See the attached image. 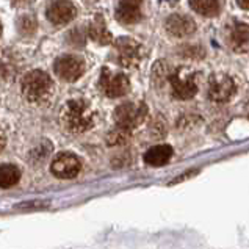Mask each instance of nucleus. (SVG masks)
Here are the masks:
<instances>
[{"label":"nucleus","mask_w":249,"mask_h":249,"mask_svg":"<svg viewBox=\"0 0 249 249\" xmlns=\"http://www.w3.org/2000/svg\"><path fill=\"white\" fill-rule=\"evenodd\" d=\"M63 127L71 133H83L94 125V111L83 99L68 101L60 111Z\"/></svg>","instance_id":"nucleus-1"},{"label":"nucleus","mask_w":249,"mask_h":249,"mask_svg":"<svg viewBox=\"0 0 249 249\" xmlns=\"http://www.w3.org/2000/svg\"><path fill=\"white\" fill-rule=\"evenodd\" d=\"M53 92V82L44 71L35 69L27 72L22 79V94L28 102L42 104Z\"/></svg>","instance_id":"nucleus-2"},{"label":"nucleus","mask_w":249,"mask_h":249,"mask_svg":"<svg viewBox=\"0 0 249 249\" xmlns=\"http://www.w3.org/2000/svg\"><path fill=\"white\" fill-rule=\"evenodd\" d=\"M146 115H147V108L144 104L125 102L116 107L113 116H115L116 127L124 129L127 132H132L146 119Z\"/></svg>","instance_id":"nucleus-3"},{"label":"nucleus","mask_w":249,"mask_h":249,"mask_svg":"<svg viewBox=\"0 0 249 249\" xmlns=\"http://www.w3.org/2000/svg\"><path fill=\"white\" fill-rule=\"evenodd\" d=\"M55 74L65 82H75L87 71V63L83 61V58L77 55H63L60 58H56L55 65Z\"/></svg>","instance_id":"nucleus-4"},{"label":"nucleus","mask_w":249,"mask_h":249,"mask_svg":"<svg viewBox=\"0 0 249 249\" xmlns=\"http://www.w3.org/2000/svg\"><path fill=\"white\" fill-rule=\"evenodd\" d=\"M80 169H82L80 159L71 152L56 154L51 163L52 174L55 177H58V179H74V177L79 176Z\"/></svg>","instance_id":"nucleus-5"},{"label":"nucleus","mask_w":249,"mask_h":249,"mask_svg":"<svg viewBox=\"0 0 249 249\" xmlns=\"http://www.w3.org/2000/svg\"><path fill=\"white\" fill-rule=\"evenodd\" d=\"M116 60L124 68H135L143 58V47L132 38H121L115 44Z\"/></svg>","instance_id":"nucleus-6"},{"label":"nucleus","mask_w":249,"mask_h":249,"mask_svg":"<svg viewBox=\"0 0 249 249\" xmlns=\"http://www.w3.org/2000/svg\"><path fill=\"white\" fill-rule=\"evenodd\" d=\"M237 87L232 77L226 74H215L210 77L209 80V97L213 102L224 104L231 101L232 96L235 94Z\"/></svg>","instance_id":"nucleus-7"},{"label":"nucleus","mask_w":249,"mask_h":249,"mask_svg":"<svg viewBox=\"0 0 249 249\" xmlns=\"http://www.w3.org/2000/svg\"><path fill=\"white\" fill-rule=\"evenodd\" d=\"M99 87L107 97H121L129 92L130 82L124 74H111L108 69H104Z\"/></svg>","instance_id":"nucleus-8"},{"label":"nucleus","mask_w":249,"mask_h":249,"mask_svg":"<svg viewBox=\"0 0 249 249\" xmlns=\"http://www.w3.org/2000/svg\"><path fill=\"white\" fill-rule=\"evenodd\" d=\"M77 10L69 0H52L46 10V16L53 25H66L75 18Z\"/></svg>","instance_id":"nucleus-9"},{"label":"nucleus","mask_w":249,"mask_h":249,"mask_svg":"<svg viewBox=\"0 0 249 249\" xmlns=\"http://www.w3.org/2000/svg\"><path fill=\"white\" fill-rule=\"evenodd\" d=\"M171 85V92L176 99L180 101H188V99L195 97L197 92V85L193 77H180L177 71H173L168 79Z\"/></svg>","instance_id":"nucleus-10"},{"label":"nucleus","mask_w":249,"mask_h":249,"mask_svg":"<svg viewBox=\"0 0 249 249\" xmlns=\"http://www.w3.org/2000/svg\"><path fill=\"white\" fill-rule=\"evenodd\" d=\"M166 32L174 38H187L196 30L195 20L183 14H171L165 22Z\"/></svg>","instance_id":"nucleus-11"},{"label":"nucleus","mask_w":249,"mask_h":249,"mask_svg":"<svg viewBox=\"0 0 249 249\" xmlns=\"http://www.w3.org/2000/svg\"><path fill=\"white\" fill-rule=\"evenodd\" d=\"M141 5H143V0H119L115 13L118 22L125 25L140 22L141 16H143Z\"/></svg>","instance_id":"nucleus-12"},{"label":"nucleus","mask_w":249,"mask_h":249,"mask_svg":"<svg viewBox=\"0 0 249 249\" xmlns=\"http://www.w3.org/2000/svg\"><path fill=\"white\" fill-rule=\"evenodd\" d=\"M173 147L169 144H157L147 149L144 154V161L151 166H163L173 159Z\"/></svg>","instance_id":"nucleus-13"},{"label":"nucleus","mask_w":249,"mask_h":249,"mask_svg":"<svg viewBox=\"0 0 249 249\" xmlns=\"http://www.w3.org/2000/svg\"><path fill=\"white\" fill-rule=\"evenodd\" d=\"M190 6L195 13L204 18H215L221 11L219 0H190Z\"/></svg>","instance_id":"nucleus-14"},{"label":"nucleus","mask_w":249,"mask_h":249,"mask_svg":"<svg viewBox=\"0 0 249 249\" xmlns=\"http://www.w3.org/2000/svg\"><path fill=\"white\" fill-rule=\"evenodd\" d=\"M88 35L92 41L97 42V44H110L111 42V35L108 30H107L102 18H96L94 22L89 24Z\"/></svg>","instance_id":"nucleus-15"},{"label":"nucleus","mask_w":249,"mask_h":249,"mask_svg":"<svg viewBox=\"0 0 249 249\" xmlns=\"http://www.w3.org/2000/svg\"><path fill=\"white\" fill-rule=\"evenodd\" d=\"M20 180V169L11 163H3L0 168V187L3 190L13 187Z\"/></svg>","instance_id":"nucleus-16"},{"label":"nucleus","mask_w":249,"mask_h":249,"mask_svg":"<svg viewBox=\"0 0 249 249\" xmlns=\"http://www.w3.org/2000/svg\"><path fill=\"white\" fill-rule=\"evenodd\" d=\"M231 41L235 42L237 46L249 44V25L238 22L231 32Z\"/></svg>","instance_id":"nucleus-17"},{"label":"nucleus","mask_w":249,"mask_h":249,"mask_svg":"<svg viewBox=\"0 0 249 249\" xmlns=\"http://www.w3.org/2000/svg\"><path fill=\"white\" fill-rule=\"evenodd\" d=\"M36 20H35L30 14H25V16H22L19 20H18V28L19 32L22 35H32L35 33V30H36Z\"/></svg>","instance_id":"nucleus-18"},{"label":"nucleus","mask_w":249,"mask_h":249,"mask_svg":"<svg viewBox=\"0 0 249 249\" xmlns=\"http://www.w3.org/2000/svg\"><path fill=\"white\" fill-rule=\"evenodd\" d=\"M130 132H127L124 129H119V127H116V130L110 132L108 135V143L110 144H121V143H125L127 140V135H129Z\"/></svg>","instance_id":"nucleus-19"},{"label":"nucleus","mask_w":249,"mask_h":249,"mask_svg":"<svg viewBox=\"0 0 249 249\" xmlns=\"http://www.w3.org/2000/svg\"><path fill=\"white\" fill-rule=\"evenodd\" d=\"M179 52H180L179 55L185 56V58H202V56H204V51L201 47H197V46H195V47L185 46V47L180 49Z\"/></svg>","instance_id":"nucleus-20"},{"label":"nucleus","mask_w":249,"mask_h":249,"mask_svg":"<svg viewBox=\"0 0 249 249\" xmlns=\"http://www.w3.org/2000/svg\"><path fill=\"white\" fill-rule=\"evenodd\" d=\"M237 5L240 6V8L249 11V0H237Z\"/></svg>","instance_id":"nucleus-21"}]
</instances>
